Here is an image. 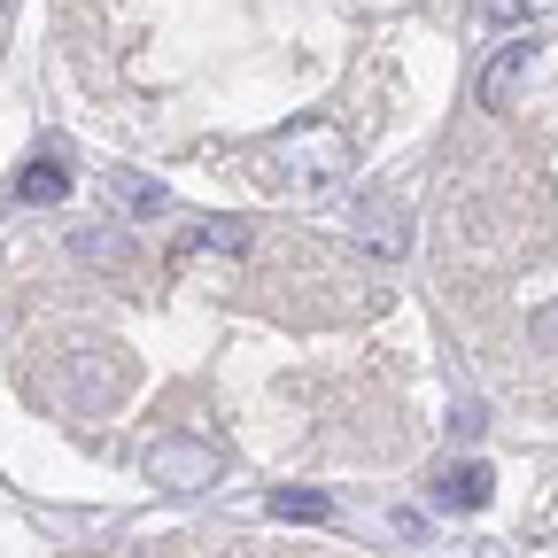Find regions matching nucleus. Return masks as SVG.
<instances>
[{
	"mask_svg": "<svg viewBox=\"0 0 558 558\" xmlns=\"http://www.w3.org/2000/svg\"><path fill=\"white\" fill-rule=\"evenodd\" d=\"M279 186H288L295 202H326L349 186V171H357V156H349V132L333 124H295L288 140H279Z\"/></svg>",
	"mask_w": 558,
	"mask_h": 558,
	"instance_id": "1",
	"label": "nucleus"
},
{
	"mask_svg": "<svg viewBox=\"0 0 558 558\" xmlns=\"http://www.w3.org/2000/svg\"><path fill=\"white\" fill-rule=\"evenodd\" d=\"M218 473H226V458L209 450V442H194V435H163V442L148 450V481L171 488V497H202Z\"/></svg>",
	"mask_w": 558,
	"mask_h": 558,
	"instance_id": "2",
	"label": "nucleus"
},
{
	"mask_svg": "<svg viewBox=\"0 0 558 558\" xmlns=\"http://www.w3.org/2000/svg\"><path fill=\"white\" fill-rule=\"evenodd\" d=\"M535 70V39H505L497 54L481 62V78H473V101L481 109H512V94H520V78Z\"/></svg>",
	"mask_w": 558,
	"mask_h": 558,
	"instance_id": "3",
	"label": "nucleus"
},
{
	"mask_svg": "<svg viewBox=\"0 0 558 558\" xmlns=\"http://www.w3.org/2000/svg\"><path fill=\"white\" fill-rule=\"evenodd\" d=\"M349 241H357L365 256H380V264H396L403 248H411V233H403V218H396V202H357V209H349Z\"/></svg>",
	"mask_w": 558,
	"mask_h": 558,
	"instance_id": "4",
	"label": "nucleus"
},
{
	"mask_svg": "<svg viewBox=\"0 0 558 558\" xmlns=\"http://www.w3.org/2000/svg\"><path fill=\"white\" fill-rule=\"evenodd\" d=\"M124 388V357H94V341H78V357H70V403H78V411H94V403H109Z\"/></svg>",
	"mask_w": 558,
	"mask_h": 558,
	"instance_id": "5",
	"label": "nucleus"
},
{
	"mask_svg": "<svg viewBox=\"0 0 558 558\" xmlns=\"http://www.w3.org/2000/svg\"><path fill=\"white\" fill-rule=\"evenodd\" d=\"M70 256L78 264H101V271H132V233L124 226H70Z\"/></svg>",
	"mask_w": 558,
	"mask_h": 558,
	"instance_id": "6",
	"label": "nucleus"
},
{
	"mask_svg": "<svg viewBox=\"0 0 558 558\" xmlns=\"http://www.w3.org/2000/svg\"><path fill=\"white\" fill-rule=\"evenodd\" d=\"M435 497H442L450 512H481L488 497H497V473H488L481 458H473V465H450V473L435 481Z\"/></svg>",
	"mask_w": 558,
	"mask_h": 558,
	"instance_id": "7",
	"label": "nucleus"
},
{
	"mask_svg": "<svg viewBox=\"0 0 558 558\" xmlns=\"http://www.w3.org/2000/svg\"><path fill=\"white\" fill-rule=\"evenodd\" d=\"M109 194L132 209V218H163V209H171L163 179H140V171H109Z\"/></svg>",
	"mask_w": 558,
	"mask_h": 558,
	"instance_id": "8",
	"label": "nucleus"
},
{
	"mask_svg": "<svg viewBox=\"0 0 558 558\" xmlns=\"http://www.w3.org/2000/svg\"><path fill=\"white\" fill-rule=\"evenodd\" d=\"M271 520L318 527V520H333V497H326V488H271Z\"/></svg>",
	"mask_w": 558,
	"mask_h": 558,
	"instance_id": "9",
	"label": "nucleus"
},
{
	"mask_svg": "<svg viewBox=\"0 0 558 558\" xmlns=\"http://www.w3.org/2000/svg\"><path fill=\"white\" fill-rule=\"evenodd\" d=\"M70 194V171L62 163H24V179H16V202H32V209H54Z\"/></svg>",
	"mask_w": 558,
	"mask_h": 558,
	"instance_id": "10",
	"label": "nucleus"
},
{
	"mask_svg": "<svg viewBox=\"0 0 558 558\" xmlns=\"http://www.w3.org/2000/svg\"><path fill=\"white\" fill-rule=\"evenodd\" d=\"M194 248H209V256H241V248H248V226H241V218H209V226L194 233Z\"/></svg>",
	"mask_w": 558,
	"mask_h": 558,
	"instance_id": "11",
	"label": "nucleus"
},
{
	"mask_svg": "<svg viewBox=\"0 0 558 558\" xmlns=\"http://www.w3.org/2000/svg\"><path fill=\"white\" fill-rule=\"evenodd\" d=\"M442 427H450V442H481V435H488V403H481V396L450 403V418H442Z\"/></svg>",
	"mask_w": 558,
	"mask_h": 558,
	"instance_id": "12",
	"label": "nucleus"
},
{
	"mask_svg": "<svg viewBox=\"0 0 558 558\" xmlns=\"http://www.w3.org/2000/svg\"><path fill=\"white\" fill-rule=\"evenodd\" d=\"M473 16H481L488 32H520V24H527V0H473Z\"/></svg>",
	"mask_w": 558,
	"mask_h": 558,
	"instance_id": "13",
	"label": "nucleus"
},
{
	"mask_svg": "<svg viewBox=\"0 0 558 558\" xmlns=\"http://www.w3.org/2000/svg\"><path fill=\"white\" fill-rule=\"evenodd\" d=\"M527 341H535V349H558V303H535V318H527Z\"/></svg>",
	"mask_w": 558,
	"mask_h": 558,
	"instance_id": "14",
	"label": "nucleus"
}]
</instances>
